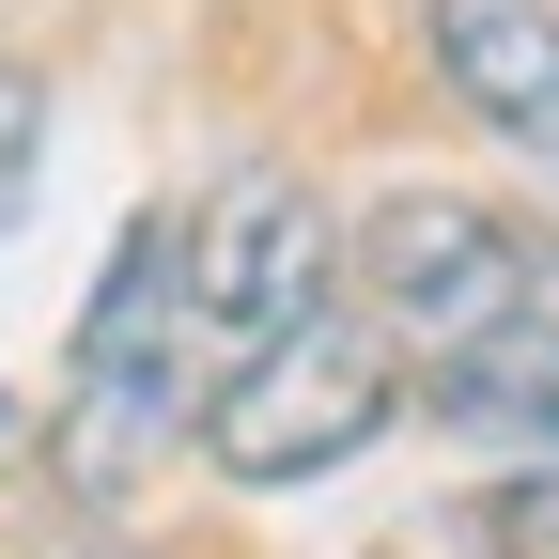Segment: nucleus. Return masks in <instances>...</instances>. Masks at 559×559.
Instances as JSON below:
<instances>
[{"mask_svg": "<svg viewBox=\"0 0 559 559\" xmlns=\"http://www.w3.org/2000/svg\"><path fill=\"white\" fill-rule=\"evenodd\" d=\"M187 419H202V389H187V218H124L94 311H79V358H62L47 466L79 513H124L187 451Z\"/></svg>", "mask_w": 559, "mask_h": 559, "instance_id": "1", "label": "nucleus"}, {"mask_svg": "<svg viewBox=\"0 0 559 559\" xmlns=\"http://www.w3.org/2000/svg\"><path fill=\"white\" fill-rule=\"evenodd\" d=\"M404 419V358H389V326L358 311V296H326L311 326H280V342H249V358L202 389V466L218 481H326V466H358L373 436Z\"/></svg>", "mask_w": 559, "mask_h": 559, "instance_id": "2", "label": "nucleus"}, {"mask_svg": "<svg viewBox=\"0 0 559 559\" xmlns=\"http://www.w3.org/2000/svg\"><path fill=\"white\" fill-rule=\"evenodd\" d=\"M358 280H373V326H389V358H466L481 326H513V311H544V249L498 218V202H466V187H404V202H373V234H358Z\"/></svg>", "mask_w": 559, "mask_h": 559, "instance_id": "3", "label": "nucleus"}, {"mask_svg": "<svg viewBox=\"0 0 559 559\" xmlns=\"http://www.w3.org/2000/svg\"><path fill=\"white\" fill-rule=\"evenodd\" d=\"M342 296V218L296 187V171H218L187 218V326H218L234 358L280 326H311Z\"/></svg>", "mask_w": 559, "mask_h": 559, "instance_id": "4", "label": "nucleus"}, {"mask_svg": "<svg viewBox=\"0 0 559 559\" xmlns=\"http://www.w3.org/2000/svg\"><path fill=\"white\" fill-rule=\"evenodd\" d=\"M419 62L451 79L481 140L559 171V0H419Z\"/></svg>", "mask_w": 559, "mask_h": 559, "instance_id": "5", "label": "nucleus"}, {"mask_svg": "<svg viewBox=\"0 0 559 559\" xmlns=\"http://www.w3.org/2000/svg\"><path fill=\"white\" fill-rule=\"evenodd\" d=\"M419 404H436V436H481V451H513V466H559V311L481 326L466 358L419 373Z\"/></svg>", "mask_w": 559, "mask_h": 559, "instance_id": "6", "label": "nucleus"}, {"mask_svg": "<svg viewBox=\"0 0 559 559\" xmlns=\"http://www.w3.org/2000/svg\"><path fill=\"white\" fill-rule=\"evenodd\" d=\"M466 528H481V559H559V466H513Z\"/></svg>", "mask_w": 559, "mask_h": 559, "instance_id": "7", "label": "nucleus"}, {"mask_svg": "<svg viewBox=\"0 0 559 559\" xmlns=\"http://www.w3.org/2000/svg\"><path fill=\"white\" fill-rule=\"evenodd\" d=\"M32 156H47V62L0 47V218L32 202Z\"/></svg>", "mask_w": 559, "mask_h": 559, "instance_id": "8", "label": "nucleus"}, {"mask_svg": "<svg viewBox=\"0 0 559 559\" xmlns=\"http://www.w3.org/2000/svg\"><path fill=\"white\" fill-rule=\"evenodd\" d=\"M16 451H47V419H32L16 389H0V466H16Z\"/></svg>", "mask_w": 559, "mask_h": 559, "instance_id": "9", "label": "nucleus"}, {"mask_svg": "<svg viewBox=\"0 0 559 559\" xmlns=\"http://www.w3.org/2000/svg\"><path fill=\"white\" fill-rule=\"evenodd\" d=\"M47 559H124V544H109V528H79V544H47Z\"/></svg>", "mask_w": 559, "mask_h": 559, "instance_id": "10", "label": "nucleus"}, {"mask_svg": "<svg viewBox=\"0 0 559 559\" xmlns=\"http://www.w3.org/2000/svg\"><path fill=\"white\" fill-rule=\"evenodd\" d=\"M528 249H544V280H559V234H528Z\"/></svg>", "mask_w": 559, "mask_h": 559, "instance_id": "11", "label": "nucleus"}]
</instances>
